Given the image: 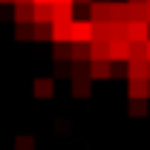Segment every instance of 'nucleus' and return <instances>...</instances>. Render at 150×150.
<instances>
[{"mask_svg":"<svg viewBox=\"0 0 150 150\" xmlns=\"http://www.w3.org/2000/svg\"><path fill=\"white\" fill-rule=\"evenodd\" d=\"M95 40V23L90 18L87 20H75L72 26V43H93Z\"/></svg>","mask_w":150,"mask_h":150,"instance_id":"f257e3e1","label":"nucleus"},{"mask_svg":"<svg viewBox=\"0 0 150 150\" xmlns=\"http://www.w3.org/2000/svg\"><path fill=\"white\" fill-rule=\"evenodd\" d=\"M124 38L127 40H150V23L147 20H130V23H124Z\"/></svg>","mask_w":150,"mask_h":150,"instance_id":"f03ea898","label":"nucleus"},{"mask_svg":"<svg viewBox=\"0 0 150 150\" xmlns=\"http://www.w3.org/2000/svg\"><path fill=\"white\" fill-rule=\"evenodd\" d=\"M110 61H115V64H127L130 61V40L127 38L110 40Z\"/></svg>","mask_w":150,"mask_h":150,"instance_id":"7ed1b4c3","label":"nucleus"},{"mask_svg":"<svg viewBox=\"0 0 150 150\" xmlns=\"http://www.w3.org/2000/svg\"><path fill=\"white\" fill-rule=\"evenodd\" d=\"M72 26L75 20H55L52 23V40L55 43H72Z\"/></svg>","mask_w":150,"mask_h":150,"instance_id":"20e7f679","label":"nucleus"},{"mask_svg":"<svg viewBox=\"0 0 150 150\" xmlns=\"http://www.w3.org/2000/svg\"><path fill=\"white\" fill-rule=\"evenodd\" d=\"M32 93L38 98H52L55 95V78H49V75H40L32 81Z\"/></svg>","mask_w":150,"mask_h":150,"instance_id":"39448f33","label":"nucleus"},{"mask_svg":"<svg viewBox=\"0 0 150 150\" xmlns=\"http://www.w3.org/2000/svg\"><path fill=\"white\" fill-rule=\"evenodd\" d=\"M127 95L130 98H150V78H133V81H127Z\"/></svg>","mask_w":150,"mask_h":150,"instance_id":"423d86ee","label":"nucleus"},{"mask_svg":"<svg viewBox=\"0 0 150 150\" xmlns=\"http://www.w3.org/2000/svg\"><path fill=\"white\" fill-rule=\"evenodd\" d=\"M90 93H93V78H90V72H84V75H72V95H78V98H87Z\"/></svg>","mask_w":150,"mask_h":150,"instance_id":"0eeeda50","label":"nucleus"},{"mask_svg":"<svg viewBox=\"0 0 150 150\" xmlns=\"http://www.w3.org/2000/svg\"><path fill=\"white\" fill-rule=\"evenodd\" d=\"M150 78V61H127V81Z\"/></svg>","mask_w":150,"mask_h":150,"instance_id":"6e6552de","label":"nucleus"},{"mask_svg":"<svg viewBox=\"0 0 150 150\" xmlns=\"http://www.w3.org/2000/svg\"><path fill=\"white\" fill-rule=\"evenodd\" d=\"M12 15L18 23H35V3H15Z\"/></svg>","mask_w":150,"mask_h":150,"instance_id":"1a4fd4ad","label":"nucleus"},{"mask_svg":"<svg viewBox=\"0 0 150 150\" xmlns=\"http://www.w3.org/2000/svg\"><path fill=\"white\" fill-rule=\"evenodd\" d=\"M35 23H55V3H35Z\"/></svg>","mask_w":150,"mask_h":150,"instance_id":"9d476101","label":"nucleus"},{"mask_svg":"<svg viewBox=\"0 0 150 150\" xmlns=\"http://www.w3.org/2000/svg\"><path fill=\"white\" fill-rule=\"evenodd\" d=\"M90 78H110L112 75V61H90Z\"/></svg>","mask_w":150,"mask_h":150,"instance_id":"9b49d317","label":"nucleus"},{"mask_svg":"<svg viewBox=\"0 0 150 150\" xmlns=\"http://www.w3.org/2000/svg\"><path fill=\"white\" fill-rule=\"evenodd\" d=\"M124 18H127V23L130 20H147V3H127Z\"/></svg>","mask_w":150,"mask_h":150,"instance_id":"f8f14e48","label":"nucleus"},{"mask_svg":"<svg viewBox=\"0 0 150 150\" xmlns=\"http://www.w3.org/2000/svg\"><path fill=\"white\" fill-rule=\"evenodd\" d=\"M90 52H93V61H110V40L95 38L90 43Z\"/></svg>","mask_w":150,"mask_h":150,"instance_id":"ddd939ff","label":"nucleus"},{"mask_svg":"<svg viewBox=\"0 0 150 150\" xmlns=\"http://www.w3.org/2000/svg\"><path fill=\"white\" fill-rule=\"evenodd\" d=\"M72 64H81V61H93V52H90V43H72Z\"/></svg>","mask_w":150,"mask_h":150,"instance_id":"4468645a","label":"nucleus"},{"mask_svg":"<svg viewBox=\"0 0 150 150\" xmlns=\"http://www.w3.org/2000/svg\"><path fill=\"white\" fill-rule=\"evenodd\" d=\"M130 61H147V40H130Z\"/></svg>","mask_w":150,"mask_h":150,"instance_id":"2eb2a0df","label":"nucleus"},{"mask_svg":"<svg viewBox=\"0 0 150 150\" xmlns=\"http://www.w3.org/2000/svg\"><path fill=\"white\" fill-rule=\"evenodd\" d=\"M147 110H150L147 98H130V104H127V112L130 115H147Z\"/></svg>","mask_w":150,"mask_h":150,"instance_id":"dca6fc26","label":"nucleus"},{"mask_svg":"<svg viewBox=\"0 0 150 150\" xmlns=\"http://www.w3.org/2000/svg\"><path fill=\"white\" fill-rule=\"evenodd\" d=\"M15 150H35V136H29V133L15 136Z\"/></svg>","mask_w":150,"mask_h":150,"instance_id":"f3484780","label":"nucleus"},{"mask_svg":"<svg viewBox=\"0 0 150 150\" xmlns=\"http://www.w3.org/2000/svg\"><path fill=\"white\" fill-rule=\"evenodd\" d=\"M35 40H52V23H35Z\"/></svg>","mask_w":150,"mask_h":150,"instance_id":"a211bd4d","label":"nucleus"},{"mask_svg":"<svg viewBox=\"0 0 150 150\" xmlns=\"http://www.w3.org/2000/svg\"><path fill=\"white\" fill-rule=\"evenodd\" d=\"M15 35L20 40H26V38H35V23H18V32Z\"/></svg>","mask_w":150,"mask_h":150,"instance_id":"6ab92c4d","label":"nucleus"},{"mask_svg":"<svg viewBox=\"0 0 150 150\" xmlns=\"http://www.w3.org/2000/svg\"><path fill=\"white\" fill-rule=\"evenodd\" d=\"M55 58H58V61L72 58V43H55Z\"/></svg>","mask_w":150,"mask_h":150,"instance_id":"aec40b11","label":"nucleus"},{"mask_svg":"<svg viewBox=\"0 0 150 150\" xmlns=\"http://www.w3.org/2000/svg\"><path fill=\"white\" fill-rule=\"evenodd\" d=\"M55 20H75L72 6H55Z\"/></svg>","mask_w":150,"mask_h":150,"instance_id":"412c9836","label":"nucleus"},{"mask_svg":"<svg viewBox=\"0 0 150 150\" xmlns=\"http://www.w3.org/2000/svg\"><path fill=\"white\" fill-rule=\"evenodd\" d=\"M75 3H84V6H90V3H93V0H75Z\"/></svg>","mask_w":150,"mask_h":150,"instance_id":"4be33fe9","label":"nucleus"},{"mask_svg":"<svg viewBox=\"0 0 150 150\" xmlns=\"http://www.w3.org/2000/svg\"><path fill=\"white\" fill-rule=\"evenodd\" d=\"M15 3H35V0H15Z\"/></svg>","mask_w":150,"mask_h":150,"instance_id":"5701e85b","label":"nucleus"},{"mask_svg":"<svg viewBox=\"0 0 150 150\" xmlns=\"http://www.w3.org/2000/svg\"><path fill=\"white\" fill-rule=\"evenodd\" d=\"M127 3H147V0H127Z\"/></svg>","mask_w":150,"mask_h":150,"instance_id":"b1692460","label":"nucleus"},{"mask_svg":"<svg viewBox=\"0 0 150 150\" xmlns=\"http://www.w3.org/2000/svg\"><path fill=\"white\" fill-rule=\"evenodd\" d=\"M35 3H55V0H35Z\"/></svg>","mask_w":150,"mask_h":150,"instance_id":"393cba45","label":"nucleus"},{"mask_svg":"<svg viewBox=\"0 0 150 150\" xmlns=\"http://www.w3.org/2000/svg\"><path fill=\"white\" fill-rule=\"evenodd\" d=\"M147 61H150V40H147Z\"/></svg>","mask_w":150,"mask_h":150,"instance_id":"a878e982","label":"nucleus"},{"mask_svg":"<svg viewBox=\"0 0 150 150\" xmlns=\"http://www.w3.org/2000/svg\"><path fill=\"white\" fill-rule=\"evenodd\" d=\"M147 23H150V3H147Z\"/></svg>","mask_w":150,"mask_h":150,"instance_id":"bb28decb","label":"nucleus"},{"mask_svg":"<svg viewBox=\"0 0 150 150\" xmlns=\"http://www.w3.org/2000/svg\"><path fill=\"white\" fill-rule=\"evenodd\" d=\"M0 3H15V0H0Z\"/></svg>","mask_w":150,"mask_h":150,"instance_id":"cd10ccee","label":"nucleus"},{"mask_svg":"<svg viewBox=\"0 0 150 150\" xmlns=\"http://www.w3.org/2000/svg\"><path fill=\"white\" fill-rule=\"evenodd\" d=\"M147 3H150V0H147Z\"/></svg>","mask_w":150,"mask_h":150,"instance_id":"c85d7f7f","label":"nucleus"}]
</instances>
